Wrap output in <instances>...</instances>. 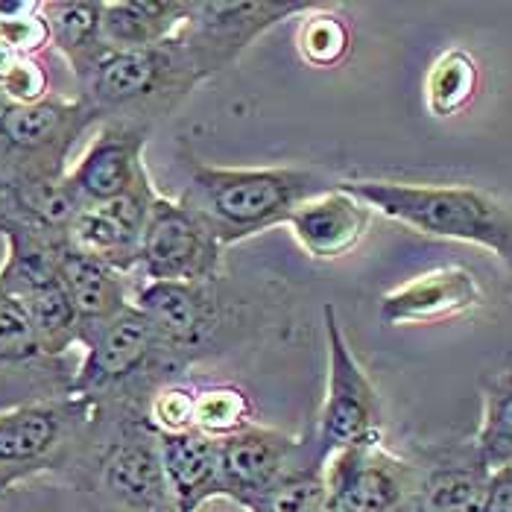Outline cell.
I'll use <instances>...</instances> for the list:
<instances>
[{"instance_id": "cell-1", "label": "cell", "mask_w": 512, "mask_h": 512, "mask_svg": "<svg viewBox=\"0 0 512 512\" xmlns=\"http://www.w3.org/2000/svg\"><path fill=\"white\" fill-rule=\"evenodd\" d=\"M109 428V407L91 395H50L0 413V469L39 477L65 474L85 486Z\"/></svg>"}, {"instance_id": "cell-2", "label": "cell", "mask_w": 512, "mask_h": 512, "mask_svg": "<svg viewBox=\"0 0 512 512\" xmlns=\"http://www.w3.org/2000/svg\"><path fill=\"white\" fill-rule=\"evenodd\" d=\"M191 182L182 194L220 237L223 249L273 226L325 191L322 179L299 167H214L188 156Z\"/></svg>"}, {"instance_id": "cell-3", "label": "cell", "mask_w": 512, "mask_h": 512, "mask_svg": "<svg viewBox=\"0 0 512 512\" xmlns=\"http://www.w3.org/2000/svg\"><path fill=\"white\" fill-rule=\"evenodd\" d=\"M337 188L413 232L483 246L512 270V205L480 188L390 179H346Z\"/></svg>"}, {"instance_id": "cell-4", "label": "cell", "mask_w": 512, "mask_h": 512, "mask_svg": "<svg viewBox=\"0 0 512 512\" xmlns=\"http://www.w3.org/2000/svg\"><path fill=\"white\" fill-rule=\"evenodd\" d=\"M79 346H85V360L68 393L100 398L120 413L147 416L150 398L164 387V378L188 369L135 305L85 331Z\"/></svg>"}, {"instance_id": "cell-5", "label": "cell", "mask_w": 512, "mask_h": 512, "mask_svg": "<svg viewBox=\"0 0 512 512\" xmlns=\"http://www.w3.org/2000/svg\"><path fill=\"white\" fill-rule=\"evenodd\" d=\"M202 77L179 39L144 50H109V56L82 82V94L100 120L153 126L176 112Z\"/></svg>"}, {"instance_id": "cell-6", "label": "cell", "mask_w": 512, "mask_h": 512, "mask_svg": "<svg viewBox=\"0 0 512 512\" xmlns=\"http://www.w3.org/2000/svg\"><path fill=\"white\" fill-rule=\"evenodd\" d=\"M100 115L85 97H44L36 103L0 100V185L56 179L68 173L77 141Z\"/></svg>"}, {"instance_id": "cell-7", "label": "cell", "mask_w": 512, "mask_h": 512, "mask_svg": "<svg viewBox=\"0 0 512 512\" xmlns=\"http://www.w3.org/2000/svg\"><path fill=\"white\" fill-rule=\"evenodd\" d=\"M82 492L132 512L176 510L161 469L158 434L147 416L109 407V428L91 460Z\"/></svg>"}, {"instance_id": "cell-8", "label": "cell", "mask_w": 512, "mask_h": 512, "mask_svg": "<svg viewBox=\"0 0 512 512\" xmlns=\"http://www.w3.org/2000/svg\"><path fill=\"white\" fill-rule=\"evenodd\" d=\"M328 337V387L316 422V451L322 463L346 448L381 442V398L337 319L334 305L322 308Z\"/></svg>"}, {"instance_id": "cell-9", "label": "cell", "mask_w": 512, "mask_h": 512, "mask_svg": "<svg viewBox=\"0 0 512 512\" xmlns=\"http://www.w3.org/2000/svg\"><path fill=\"white\" fill-rule=\"evenodd\" d=\"M314 9L319 3L305 0H191L176 39L191 56L199 77L208 79L229 68L252 41L276 24Z\"/></svg>"}, {"instance_id": "cell-10", "label": "cell", "mask_w": 512, "mask_h": 512, "mask_svg": "<svg viewBox=\"0 0 512 512\" xmlns=\"http://www.w3.org/2000/svg\"><path fill=\"white\" fill-rule=\"evenodd\" d=\"M223 267V243L188 202L158 194L141 237L138 270L147 281H214Z\"/></svg>"}, {"instance_id": "cell-11", "label": "cell", "mask_w": 512, "mask_h": 512, "mask_svg": "<svg viewBox=\"0 0 512 512\" xmlns=\"http://www.w3.org/2000/svg\"><path fill=\"white\" fill-rule=\"evenodd\" d=\"M132 305L153 322L161 343L191 366L211 349L214 337L226 328L229 305L214 281H144L132 290Z\"/></svg>"}, {"instance_id": "cell-12", "label": "cell", "mask_w": 512, "mask_h": 512, "mask_svg": "<svg viewBox=\"0 0 512 512\" xmlns=\"http://www.w3.org/2000/svg\"><path fill=\"white\" fill-rule=\"evenodd\" d=\"M322 474L328 501L343 512H413L422 469L375 442L331 454Z\"/></svg>"}, {"instance_id": "cell-13", "label": "cell", "mask_w": 512, "mask_h": 512, "mask_svg": "<svg viewBox=\"0 0 512 512\" xmlns=\"http://www.w3.org/2000/svg\"><path fill=\"white\" fill-rule=\"evenodd\" d=\"M308 460H319L316 445L311 448L302 439L246 425L243 431L220 439V477H223V498L237 507H249L264 492H270L278 480H284Z\"/></svg>"}, {"instance_id": "cell-14", "label": "cell", "mask_w": 512, "mask_h": 512, "mask_svg": "<svg viewBox=\"0 0 512 512\" xmlns=\"http://www.w3.org/2000/svg\"><path fill=\"white\" fill-rule=\"evenodd\" d=\"M156 197V188L147 173L129 194L103 205H85L65 232L68 246L129 276L132 270H138L141 237Z\"/></svg>"}, {"instance_id": "cell-15", "label": "cell", "mask_w": 512, "mask_h": 512, "mask_svg": "<svg viewBox=\"0 0 512 512\" xmlns=\"http://www.w3.org/2000/svg\"><path fill=\"white\" fill-rule=\"evenodd\" d=\"M147 135L150 126L126 120H106L100 126L82 158L68 170V185L82 202V208L123 197L147 176Z\"/></svg>"}, {"instance_id": "cell-16", "label": "cell", "mask_w": 512, "mask_h": 512, "mask_svg": "<svg viewBox=\"0 0 512 512\" xmlns=\"http://www.w3.org/2000/svg\"><path fill=\"white\" fill-rule=\"evenodd\" d=\"M483 287L466 267H439L404 281L381 299L384 325H436L483 308Z\"/></svg>"}, {"instance_id": "cell-17", "label": "cell", "mask_w": 512, "mask_h": 512, "mask_svg": "<svg viewBox=\"0 0 512 512\" xmlns=\"http://www.w3.org/2000/svg\"><path fill=\"white\" fill-rule=\"evenodd\" d=\"M372 223V208L343 188H328L319 197L302 202L287 226L296 243L314 261H340L352 255Z\"/></svg>"}, {"instance_id": "cell-18", "label": "cell", "mask_w": 512, "mask_h": 512, "mask_svg": "<svg viewBox=\"0 0 512 512\" xmlns=\"http://www.w3.org/2000/svg\"><path fill=\"white\" fill-rule=\"evenodd\" d=\"M158 454L176 512H202L214 498H223L220 439L199 431L158 434Z\"/></svg>"}, {"instance_id": "cell-19", "label": "cell", "mask_w": 512, "mask_h": 512, "mask_svg": "<svg viewBox=\"0 0 512 512\" xmlns=\"http://www.w3.org/2000/svg\"><path fill=\"white\" fill-rule=\"evenodd\" d=\"M59 281L77 308L82 334L132 308L129 276L82 255L68 246V240H62L59 246Z\"/></svg>"}, {"instance_id": "cell-20", "label": "cell", "mask_w": 512, "mask_h": 512, "mask_svg": "<svg viewBox=\"0 0 512 512\" xmlns=\"http://www.w3.org/2000/svg\"><path fill=\"white\" fill-rule=\"evenodd\" d=\"M50 44L71 65L82 85L109 56L103 41V0H50L41 3Z\"/></svg>"}, {"instance_id": "cell-21", "label": "cell", "mask_w": 512, "mask_h": 512, "mask_svg": "<svg viewBox=\"0 0 512 512\" xmlns=\"http://www.w3.org/2000/svg\"><path fill=\"white\" fill-rule=\"evenodd\" d=\"M191 0H103V41L109 50H144L176 39Z\"/></svg>"}, {"instance_id": "cell-22", "label": "cell", "mask_w": 512, "mask_h": 512, "mask_svg": "<svg viewBox=\"0 0 512 512\" xmlns=\"http://www.w3.org/2000/svg\"><path fill=\"white\" fill-rule=\"evenodd\" d=\"M0 378L33 381L41 395L68 393L71 378L59 372V360L41 355L21 305L0 287Z\"/></svg>"}, {"instance_id": "cell-23", "label": "cell", "mask_w": 512, "mask_h": 512, "mask_svg": "<svg viewBox=\"0 0 512 512\" xmlns=\"http://www.w3.org/2000/svg\"><path fill=\"white\" fill-rule=\"evenodd\" d=\"M489 469L480 457H448L434 469L422 472L413 512H480Z\"/></svg>"}, {"instance_id": "cell-24", "label": "cell", "mask_w": 512, "mask_h": 512, "mask_svg": "<svg viewBox=\"0 0 512 512\" xmlns=\"http://www.w3.org/2000/svg\"><path fill=\"white\" fill-rule=\"evenodd\" d=\"M30 322V331L47 360H62V355L82 343V322L62 281L41 287L18 302Z\"/></svg>"}, {"instance_id": "cell-25", "label": "cell", "mask_w": 512, "mask_h": 512, "mask_svg": "<svg viewBox=\"0 0 512 512\" xmlns=\"http://www.w3.org/2000/svg\"><path fill=\"white\" fill-rule=\"evenodd\" d=\"M480 88V68L463 47L445 50L428 71L425 100L434 118H454L474 100Z\"/></svg>"}, {"instance_id": "cell-26", "label": "cell", "mask_w": 512, "mask_h": 512, "mask_svg": "<svg viewBox=\"0 0 512 512\" xmlns=\"http://www.w3.org/2000/svg\"><path fill=\"white\" fill-rule=\"evenodd\" d=\"M474 454L489 472L512 469V372H501L483 384V419Z\"/></svg>"}, {"instance_id": "cell-27", "label": "cell", "mask_w": 512, "mask_h": 512, "mask_svg": "<svg viewBox=\"0 0 512 512\" xmlns=\"http://www.w3.org/2000/svg\"><path fill=\"white\" fill-rule=\"evenodd\" d=\"M322 469L325 463L308 460L305 466L278 480L258 501H252L246 512H322L328 504V486Z\"/></svg>"}, {"instance_id": "cell-28", "label": "cell", "mask_w": 512, "mask_h": 512, "mask_svg": "<svg viewBox=\"0 0 512 512\" xmlns=\"http://www.w3.org/2000/svg\"><path fill=\"white\" fill-rule=\"evenodd\" d=\"M296 47L302 53V59L314 68H337L349 50H352V30L346 24V18H340L337 12H328L325 6L314 9L296 36Z\"/></svg>"}, {"instance_id": "cell-29", "label": "cell", "mask_w": 512, "mask_h": 512, "mask_svg": "<svg viewBox=\"0 0 512 512\" xmlns=\"http://www.w3.org/2000/svg\"><path fill=\"white\" fill-rule=\"evenodd\" d=\"M252 404L243 390L229 384H214L197 390V431L214 439L232 436L252 425Z\"/></svg>"}, {"instance_id": "cell-30", "label": "cell", "mask_w": 512, "mask_h": 512, "mask_svg": "<svg viewBox=\"0 0 512 512\" xmlns=\"http://www.w3.org/2000/svg\"><path fill=\"white\" fill-rule=\"evenodd\" d=\"M147 422L156 434L197 431V390L188 384H164L150 398Z\"/></svg>"}, {"instance_id": "cell-31", "label": "cell", "mask_w": 512, "mask_h": 512, "mask_svg": "<svg viewBox=\"0 0 512 512\" xmlns=\"http://www.w3.org/2000/svg\"><path fill=\"white\" fill-rule=\"evenodd\" d=\"M39 477H27L15 486H9L0 495V512H62L65 492L56 483H47Z\"/></svg>"}, {"instance_id": "cell-32", "label": "cell", "mask_w": 512, "mask_h": 512, "mask_svg": "<svg viewBox=\"0 0 512 512\" xmlns=\"http://www.w3.org/2000/svg\"><path fill=\"white\" fill-rule=\"evenodd\" d=\"M480 512H512V469H492Z\"/></svg>"}, {"instance_id": "cell-33", "label": "cell", "mask_w": 512, "mask_h": 512, "mask_svg": "<svg viewBox=\"0 0 512 512\" xmlns=\"http://www.w3.org/2000/svg\"><path fill=\"white\" fill-rule=\"evenodd\" d=\"M94 501L85 507L82 512H132V510H123V507H115V504H109V501H103V498H97V495H91Z\"/></svg>"}, {"instance_id": "cell-34", "label": "cell", "mask_w": 512, "mask_h": 512, "mask_svg": "<svg viewBox=\"0 0 512 512\" xmlns=\"http://www.w3.org/2000/svg\"><path fill=\"white\" fill-rule=\"evenodd\" d=\"M21 480H27L24 474L18 472H9V469H0V495L9 489V486H15V483H21Z\"/></svg>"}, {"instance_id": "cell-35", "label": "cell", "mask_w": 512, "mask_h": 512, "mask_svg": "<svg viewBox=\"0 0 512 512\" xmlns=\"http://www.w3.org/2000/svg\"><path fill=\"white\" fill-rule=\"evenodd\" d=\"M322 512H343V510H340V507H334V504L328 501V504H325V510H322Z\"/></svg>"}, {"instance_id": "cell-36", "label": "cell", "mask_w": 512, "mask_h": 512, "mask_svg": "<svg viewBox=\"0 0 512 512\" xmlns=\"http://www.w3.org/2000/svg\"><path fill=\"white\" fill-rule=\"evenodd\" d=\"M164 512H176V510H164ZM243 512H246V510H243Z\"/></svg>"}]
</instances>
